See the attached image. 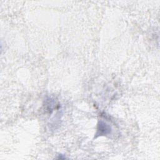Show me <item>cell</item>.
Instances as JSON below:
<instances>
[{
	"label": "cell",
	"instance_id": "obj_1",
	"mask_svg": "<svg viewBox=\"0 0 160 160\" xmlns=\"http://www.w3.org/2000/svg\"><path fill=\"white\" fill-rule=\"evenodd\" d=\"M111 131V127L107 124L105 122L101 121L99 122V124L98 126V129H97V136H104L110 134Z\"/></svg>",
	"mask_w": 160,
	"mask_h": 160
}]
</instances>
